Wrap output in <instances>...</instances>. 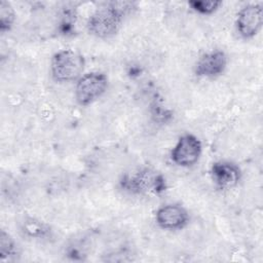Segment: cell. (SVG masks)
<instances>
[{
  "mask_svg": "<svg viewBox=\"0 0 263 263\" xmlns=\"http://www.w3.org/2000/svg\"><path fill=\"white\" fill-rule=\"evenodd\" d=\"M18 227L20 232L30 239L44 240L52 235V230L47 223L30 216H25L20 221Z\"/></svg>",
  "mask_w": 263,
  "mask_h": 263,
  "instance_id": "30bf717a",
  "label": "cell"
},
{
  "mask_svg": "<svg viewBox=\"0 0 263 263\" xmlns=\"http://www.w3.org/2000/svg\"><path fill=\"white\" fill-rule=\"evenodd\" d=\"M262 3H249L242 6L236 14L235 28L238 35L246 40L254 38L262 29Z\"/></svg>",
  "mask_w": 263,
  "mask_h": 263,
  "instance_id": "8992f818",
  "label": "cell"
},
{
  "mask_svg": "<svg viewBox=\"0 0 263 263\" xmlns=\"http://www.w3.org/2000/svg\"><path fill=\"white\" fill-rule=\"evenodd\" d=\"M17 255V246L14 239L5 230L0 231V259H11Z\"/></svg>",
  "mask_w": 263,
  "mask_h": 263,
  "instance_id": "8fae6325",
  "label": "cell"
},
{
  "mask_svg": "<svg viewBox=\"0 0 263 263\" xmlns=\"http://www.w3.org/2000/svg\"><path fill=\"white\" fill-rule=\"evenodd\" d=\"M135 8L137 3L130 1L105 2L89 15L86 29L97 38H111L120 30L124 15Z\"/></svg>",
  "mask_w": 263,
  "mask_h": 263,
  "instance_id": "6da1fadb",
  "label": "cell"
},
{
  "mask_svg": "<svg viewBox=\"0 0 263 263\" xmlns=\"http://www.w3.org/2000/svg\"><path fill=\"white\" fill-rule=\"evenodd\" d=\"M15 21V12L11 4L7 1L0 2V31H9Z\"/></svg>",
  "mask_w": 263,
  "mask_h": 263,
  "instance_id": "7c38bea8",
  "label": "cell"
},
{
  "mask_svg": "<svg viewBox=\"0 0 263 263\" xmlns=\"http://www.w3.org/2000/svg\"><path fill=\"white\" fill-rule=\"evenodd\" d=\"M85 68L83 54L75 49L57 51L50 61V75L58 83L77 81Z\"/></svg>",
  "mask_w": 263,
  "mask_h": 263,
  "instance_id": "7a4b0ae2",
  "label": "cell"
},
{
  "mask_svg": "<svg viewBox=\"0 0 263 263\" xmlns=\"http://www.w3.org/2000/svg\"><path fill=\"white\" fill-rule=\"evenodd\" d=\"M108 77L105 73L91 71L76 81L74 96L78 105L86 107L100 99L108 88Z\"/></svg>",
  "mask_w": 263,
  "mask_h": 263,
  "instance_id": "277c9868",
  "label": "cell"
},
{
  "mask_svg": "<svg viewBox=\"0 0 263 263\" xmlns=\"http://www.w3.org/2000/svg\"><path fill=\"white\" fill-rule=\"evenodd\" d=\"M213 183L219 189H230L236 186L242 177V172L238 164L229 160L215 161L210 168Z\"/></svg>",
  "mask_w": 263,
  "mask_h": 263,
  "instance_id": "9c48e42d",
  "label": "cell"
},
{
  "mask_svg": "<svg viewBox=\"0 0 263 263\" xmlns=\"http://www.w3.org/2000/svg\"><path fill=\"white\" fill-rule=\"evenodd\" d=\"M202 153L201 141L193 134H183L171 151V160L180 167L193 166Z\"/></svg>",
  "mask_w": 263,
  "mask_h": 263,
  "instance_id": "5b68a950",
  "label": "cell"
},
{
  "mask_svg": "<svg viewBox=\"0 0 263 263\" xmlns=\"http://www.w3.org/2000/svg\"><path fill=\"white\" fill-rule=\"evenodd\" d=\"M188 5L197 13L209 15L214 13L222 5V1L219 0H191Z\"/></svg>",
  "mask_w": 263,
  "mask_h": 263,
  "instance_id": "4fadbf2b",
  "label": "cell"
},
{
  "mask_svg": "<svg viewBox=\"0 0 263 263\" xmlns=\"http://www.w3.org/2000/svg\"><path fill=\"white\" fill-rule=\"evenodd\" d=\"M119 186L123 191L133 194H159L166 188L164 177L150 167L124 174L119 180Z\"/></svg>",
  "mask_w": 263,
  "mask_h": 263,
  "instance_id": "3957f363",
  "label": "cell"
},
{
  "mask_svg": "<svg viewBox=\"0 0 263 263\" xmlns=\"http://www.w3.org/2000/svg\"><path fill=\"white\" fill-rule=\"evenodd\" d=\"M189 222L188 211L180 203H166L155 212V223L163 230H181Z\"/></svg>",
  "mask_w": 263,
  "mask_h": 263,
  "instance_id": "52a82bcc",
  "label": "cell"
},
{
  "mask_svg": "<svg viewBox=\"0 0 263 263\" xmlns=\"http://www.w3.org/2000/svg\"><path fill=\"white\" fill-rule=\"evenodd\" d=\"M227 64L228 58L223 50H211L199 57L194 66V74L199 78L214 79L225 72Z\"/></svg>",
  "mask_w": 263,
  "mask_h": 263,
  "instance_id": "ba28073f",
  "label": "cell"
}]
</instances>
